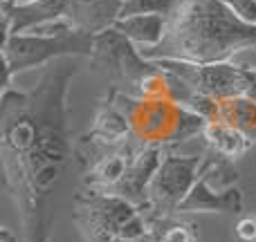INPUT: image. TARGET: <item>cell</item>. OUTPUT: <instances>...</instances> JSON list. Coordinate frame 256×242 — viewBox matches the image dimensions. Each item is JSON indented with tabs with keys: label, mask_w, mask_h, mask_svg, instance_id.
Instances as JSON below:
<instances>
[{
	"label": "cell",
	"mask_w": 256,
	"mask_h": 242,
	"mask_svg": "<svg viewBox=\"0 0 256 242\" xmlns=\"http://www.w3.org/2000/svg\"><path fill=\"white\" fill-rule=\"evenodd\" d=\"M204 157L200 155H176L166 153L148 186V216L171 218L184 202L200 177Z\"/></svg>",
	"instance_id": "8992f818"
},
{
	"label": "cell",
	"mask_w": 256,
	"mask_h": 242,
	"mask_svg": "<svg viewBox=\"0 0 256 242\" xmlns=\"http://www.w3.org/2000/svg\"><path fill=\"white\" fill-rule=\"evenodd\" d=\"M88 135L108 148H122V146H126L128 137L132 135V123L117 103L108 101L106 106L97 110L94 123Z\"/></svg>",
	"instance_id": "7c38bea8"
},
{
	"label": "cell",
	"mask_w": 256,
	"mask_h": 242,
	"mask_svg": "<svg viewBox=\"0 0 256 242\" xmlns=\"http://www.w3.org/2000/svg\"><path fill=\"white\" fill-rule=\"evenodd\" d=\"M0 242H18V238L9 229H2V238H0Z\"/></svg>",
	"instance_id": "d6986e66"
},
{
	"label": "cell",
	"mask_w": 256,
	"mask_h": 242,
	"mask_svg": "<svg viewBox=\"0 0 256 242\" xmlns=\"http://www.w3.org/2000/svg\"><path fill=\"white\" fill-rule=\"evenodd\" d=\"M252 47H256V25L240 20L222 0H180L168 16L164 40L142 54L150 61L168 58L209 65L225 63Z\"/></svg>",
	"instance_id": "7a4b0ae2"
},
{
	"label": "cell",
	"mask_w": 256,
	"mask_h": 242,
	"mask_svg": "<svg viewBox=\"0 0 256 242\" xmlns=\"http://www.w3.org/2000/svg\"><path fill=\"white\" fill-rule=\"evenodd\" d=\"M164 155H166V150L162 144H144L142 148H137V153L132 155L130 164H128L126 175L110 191L126 198L142 211H148V186L158 173L160 164H162Z\"/></svg>",
	"instance_id": "52a82bcc"
},
{
	"label": "cell",
	"mask_w": 256,
	"mask_h": 242,
	"mask_svg": "<svg viewBox=\"0 0 256 242\" xmlns=\"http://www.w3.org/2000/svg\"><path fill=\"white\" fill-rule=\"evenodd\" d=\"M66 11H68V0H34V2H25V4L0 2L2 38L25 34V31H30L32 27L40 25V22L66 16Z\"/></svg>",
	"instance_id": "9c48e42d"
},
{
	"label": "cell",
	"mask_w": 256,
	"mask_h": 242,
	"mask_svg": "<svg viewBox=\"0 0 256 242\" xmlns=\"http://www.w3.org/2000/svg\"><path fill=\"white\" fill-rule=\"evenodd\" d=\"M240 20L256 25V0H222Z\"/></svg>",
	"instance_id": "e0dca14e"
},
{
	"label": "cell",
	"mask_w": 256,
	"mask_h": 242,
	"mask_svg": "<svg viewBox=\"0 0 256 242\" xmlns=\"http://www.w3.org/2000/svg\"><path fill=\"white\" fill-rule=\"evenodd\" d=\"M234 236L240 242H256V216H240L234 225Z\"/></svg>",
	"instance_id": "ac0fdd59"
},
{
	"label": "cell",
	"mask_w": 256,
	"mask_h": 242,
	"mask_svg": "<svg viewBox=\"0 0 256 242\" xmlns=\"http://www.w3.org/2000/svg\"><path fill=\"white\" fill-rule=\"evenodd\" d=\"M74 65L48 67L32 92L2 88L0 150L4 186L20 207L27 234L45 227V202L63 180L72 157L68 130V85Z\"/></svg>",
	"instance_id": "6da1fadb"
},
{
	"label": "cell",
	"mask_w": 256,
	"mask_h": 242,
	"mask_svg": "<svg viewBox=\"0 0 256 242\" xmlns=\"http://www.w3.org/2000/svg\"><path fill=\"white\" fill-rule=\"evenodd\" d=\"M180 0H124L120 18L142 16V13H158V16H171Z\"/></svg>",
	"instance_id": "2e32d148"
},
{
	"label": "cell",
	"mask_w": 256,
	"mask_h": 242,
	"mask_svg": "<svg viewBox=\"0 0 256 242\" xmlns=\"http://www.w3.org/2000/svg\"><path fill=\"white\" fill-rule=\"evenodd\" d=\"M122 4L124 0H68L66 16L76 29L97 36L120 20Z\"/></svg>",
	"instance_id": "30bf717a"
},
{
	"label": "cell",
	"mask_w": 256,
	"mask_h": 242,
	"mask_svg": "<svg viewBox=\"0 0 256 242\" xmlns=\"http://www.w3.org/2000/svg\"><path fill=\"white\" fill-rule=\"evenodd\" d=\"M90 61H92V67H104L112 83V90H120L122 85V88H130L135 94L142 79L160 70L158 61L146 58L140 47L130 43L115 27L94 36V49Z\"/></svg>",
	"instance_id": "5b68a950"
},
{
	"label": "cell",
	"mask_w": 256,
	"mask_h": 242,
	"mask_svg": "<svg viewBox=\"0 0 256 242\" xmlns=\"http://www.w3.org/2000/svg\"><path fill=\"white\" fill-rule=\"evenodd\" d=\"M0 2H14V0H0Z\"/></svg>",
	"instance_id": "ffe728a7"
},
{
	"label": "cell",
	"mask_w": 256,
	"mask_h": 242,
	"mask_svg": "<svg viewBox=\"0 0 256 242\" xmlns=\"http://www.w3.org/2000/svg\"><path fill=\"white\" fill-rule=\"evenodd\" d=\"M202 139L209 146V150L230 159L245 155L254 144L243 130H238L236 126H232L227 121H209L202 132Z\"/></svg>",
	"instance_id": "4fadbf2b"
},
{
	"label": "cell",
	"mask_w": 256,
	"mask_h": 242,
	"mask_svg": "<svg viewBox=\"0 0 256 242\" xmlns=\"http://www.w3.org/2000/svg\"><path fill=\"white\" fill-rule=\"evenodd\" d=\"M76 222L88 242H120L148 234V216L126 198L106 189L81 191L74 198Z\"/></svg>",
	"instance_id": "3957f363"
},
{
	"label": "cell",
	"mask_w": 256,
	"mask_h": 242,
	"mask_svg": "<svg viewBox=\"0 0 256 242\" xmlns=\"http://www.w3.org/2000/svg\"><path fill=\"white\" fill-rule=\"evenodd\" d=\"M112 27L122 31L130 43H135L140 52H146V49L158 47L164 40L168 31V18L158 16V13H142V16L120 18Z\"/></svg>",
	"instance_id": "8fae6325"
},
{
	"label": "cell",
	"mask_w": 256,
	"mask_h": 242,
	"mask_svg": "<svg viewBox=\"0 0 256 242\" xmlns=\"http://www.w3.org/2000/svg\"><path fill=\"white\" fill-rule=\"evenodd\" d=\"M243 207L245 195L238 186H232L225 191L216 189L200 168L198 182L184 198V202L178 207V213H232V216H240Z\"/></svg>",
	"instance_id": "ba28073f"
},
{
	"label": "cell",
	"mask_w": 256,
	"mask_h": 242,
	"mask_svg": "<svg viewBox=\"0 0 256 242\" xmlns=\"http://www.w3.org/2000/svg\"><path fill=\"white\" fill-rule=\"evenodd\" d=\"M135 153L137 150H126V146L112 150V153L106 155L94 168L84 173V184L88 186V189H106V191L115 189L122 182V177L126 175L128 164H130Z\"/></svg>",
	"instance_id": "5bb4252c"
},
{
	"label": "cell",
	"mask_w": 256,
	"mask_h": 242,
	"mask_svg": "<svg viewBox=\"0 0 256 242\" xmlns=\"http://www.w3.org/2000/svg\"><path fill=\"white\" fill-rule=\"evenodd\" d=\"M94 49V36L86 31H72L63 36H34L16 34L2 38V65H4V85H12L14 74L27 72L32 67H40L68 56L90 58Z\"/></svg>",
	"instance_id": "277c9868"
},
{
	"label": "cell",
	"mask_w": 256,
	"mask_h": 242,
	"mask_svg": "<svg viewBox=\"0 0 256 242\" xmlns=\"http://www.w3.org/2000/svg\"><path fill=\"white\" fill-rule=\"evenodd\" d=\"M171 218L148 216V229H150V236H153V242H198V234H196L194 225H189V222H173Z\"/></svg>",
	"instance_id": "9a60e30c"
}]
</instances>
